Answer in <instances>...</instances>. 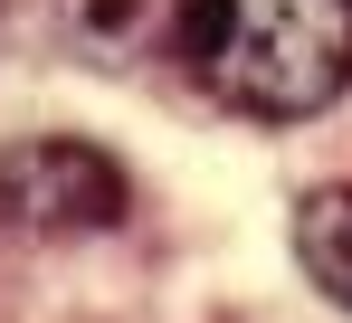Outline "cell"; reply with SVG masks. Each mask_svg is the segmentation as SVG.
Masks as SVG:
<instances>
[{
  "label": "cell",
  "mask_w": 352,
  "mask_h": 323,
  "mask_svg": "<svg viewBox=\"0 0 352 323\" xmlns=\"http://www.w3.org/2000/svg\"><path fill=\"white\" fill-rule=\"evenodd\" d=\"M181 67L257 124H305L352 86V0H172Z\"/></svg>",
  "instance_id": "obj_1"
},
{
  "label": "cell",
  "mask_w": 352,
  "mask_h": 323,
  "mask_svg": "<svg viewBox=\"0 0 352 323\" xmlns=\"http://www.w3.org/2000/svg\"><path fill=\"white\" fill-rule=\"evenodd\" d=\"M0 219L29 238H86L124 219V171L76 133H38L0 153Z\"/></svg>",
  "instance_id": "obj_2"
},
{
  "label": "cell",
  "mask_w": 352,
  "mask_h": 323,
  "mask_svg": "<svg viewBox=\"0 0 352 323\" xmlns=\"http://www.w3.org/2000/svg\"><path fill=\"white\" fill-rule=\"evenodd\" d=\"M295 257H305V276L352 314V190H314V200L295 210Z\"/></svg>",
  "instance_id": "obj_3"
}]
</instances>
